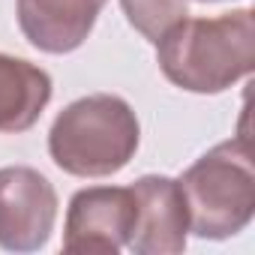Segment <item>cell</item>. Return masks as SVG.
<instances>
[{"instance_id":"cell-3","label":"cell","mask_w":255,"mask_h":255,"mask_svg":"<svg viewBox=\"0 0 255 255\" xmlns=\"http://www.w3.org/2000/svg\"><path fill=\"white\" fill-rule=\"evenodd\" d=\"M177 183L186 201L189 231L201 240H228L255 216V171L243 135L210 147Z\"/></svg>"},{"instance_id":"cell-7","label":"cell","mask_w":255,"mask_h":255,"mask_svg":"<svg viewBox=\"0 0 255 255\" xmlns=\"http://www.w3.org/2000/svg\"><path fill=\"white\" fill-rule=\"evenodd\" d=\"M108 0H18V27L45 54H69L87 42Z\"/></svg>"},{"instance_id":"cell-4","label":"cell","mask_w":255,"mask_h":255,"mask_svg":"<svg viewBox=\"0 0 255 255\" xmlns=\"http://www.w3.org/2000/svg\"><path fill=\"white\" fill-rule=\"evenodd\" d=\"M57 189L30 165L0 168V249L36 252L51 240Z\"/></svg>"},{"instance_id":"cell-2","label":"cell","mask_w":255,"mask_h":255,"mask_svg":"<svg viewBox=\"0 0 255 255\" xmlns=\"http://www.w3.org/2000/svg\"><path fill=\"white\" fill-rule=\"evenodd\" d=\"M138 144V114L114 93H90L69 102L48 132L51 162L72 177H111L132 162Z\"/></svg>"},{"instance_id":"cell-1","label":"cell","mask_w":255,"mask_h":255,"mask_svg":"<svg viewBox=\"0 0 255 255\" xmlns=\"http://www.w3.org/2000/svg\"><path fill=\"white\" fill-rule=\"evenodd\" d=\"M162 75L189 93H222L255 69V12L183 18L156 42Z\"/></svg>"},{"instance_id":"cell-10","label":"cell","mask_w":255,"mask_h":255,"mask_svg":"<svg viewBox=\"0 0 255 255\" xmlns=\"http://www.w3.org/2000/svg\"><path fill=\"white\" fill-rule=\"evenodd\" d=\"M201 3H216V0H201Z\"/></svg>"},{"instance_id":"cell-9","label":"cell","mask_w":255,"mask_h":255,"mask_svg":"<svg viewBox=\"0 0 255 255\" xmlns=\"http://www.w3.org/2000/svg\"><path fill=\"white\" fill-rule=\"evenodd\" d=\"M120 9L126 21L153 45L159 42L165 30H171L177 21L189 15L186 0H120Z\"/></svg>"},{"instance_id":"cell-6","label":"cell","mask_w":255,"mask_h":255,"mask_svg":"<svg viewBox=\"0 0 255 255\" xmlns=\"http://www.w3.org/2000/svg\"><path fill=\"white\" fill-rule=\"evenodd\" d=\"M135 228L126 249L135 255H177L186 249L189 216L180 183L165 174H144L132 186Z\"/></svg>"},{"instance_id":"cell-5","label":"cell","mask_w":255,"mask_h":255,"mask_svg":"<svg viewBox=\"0 0 255 255\" xmlns=\"http://www.w3.org/2000/svg\"><path fill=\"white\" fill-rule=\"evenodd\" d=\"M135 228V195L129 186H87L69 198L63 222L66 252L117 255Z\"/></svg>"},{"instance_id":"cell-8","label":"cell","mask_w":255,"mask_h":255,"mask_svg":"<svg viewBox=\"0 0 255 255\" xmlns=\"http://www.w3.org/2000/svg\"><path fill=\"white\" fill-rule=\"evenodd\" d=\"M51 93L54 84L42 66L0 51V132L3 135L27 132L42 117Z\"/></svg>"}]
</instances>
